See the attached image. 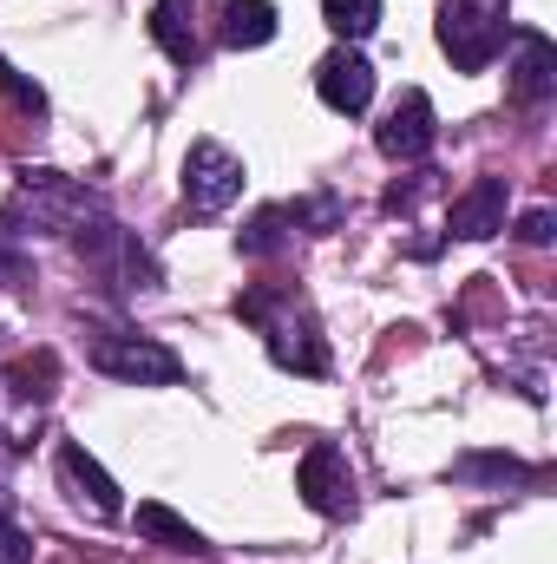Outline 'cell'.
<instances>
[{
  "label": "cell",
  "instance_id": "cell-1",
  "mask_svg": "<svg viewBox=\"0 0 557 564\" xmlns=\"http://www.w3.org/2000/svg\"><path fill=\"white\" fill-rule=\"evenodd\" d=\"M106 197L79 177H59V171H20V204H13V224H40L53 237H79L92 224H106Z\"/></svg>",
  "mask_w": 557,
  "mask_h": 564
},
{
  "label": "cell",
  "instance_id": "cell-2",
  "mask_svg": "<svg viewBox=\"0 0 557 564\" xmlns=\"http://www.w3.org/2000/svg\"><path fill=\"white\" fill-rule=\"evenodd\" d=\"M512 40L505 0H439V53L459 73H485Z\"/></svg>",
  "mask_w": 557,
  "mask_h": 564
},
{
  "label": "cell",
  "instance_id": "cell-3",
  "mask_svg": "<svg viewBox=\"0 0 557 564\" xmlns=\"http://www.w3.org/2000/svg\"><path fill=\"white\" fill-rule=\"evenodd\" d=\"M66 243H73V257H79L86 270H99L119 295H151V289L164 282L157 257L144 250L125 224H112V217H106V224H92V230H79V237H66Z\"/></svg>",
  "mask_w": 557,
  "mask_h": 564
},
{
  "label": "cell",
  "instance_id": "cell-4",
  "mask_svg": "<svg viewBox=\"0 0 557 564\" xmlns=\"http://www.w3.org/2000/svg\"><path fill=\"white\" fill-rule=\"evenodd\" d=\"M86 361H92L99 375L125 381V388H177V381H184L177 348H164V341H151V335H125V328H92Z\"/></svg>",
  "mask_w": 557,
  "mask_h": 564
},
{
  "label": "cell",
  "instance_id": "cell-5",
  "mask_svg": "<svg viewBox=\"0 0 557 564\" xmlns=\"http://www.w3.org/2000/svg\"><path fill=\"white\" fill-rule=\"evenodd\" d=\"M243 158L230 151V144L217 139H190L184 151V210L197 217V224H210V217H223L237 197H243Z\"/></svg>",
  "mask_w": 557,
  "mask_h": 564
},
{
  "label": "cell",
  "instance_id": "cell-6",
  "mask_svg": "<svg viewBox=\"0 0 557 564\" xmlns=\"http://www.w3.org/2000/svg\"><path fill=\"white\" fill-rule=\"evenodd\" d=\"M295 492L308 499V512L348 519V512H354V466H348V453H341L335 440H315V446L302 453V466H295Z\"/></svg>",
  "mask_w": 557,
  "mask_h": 564
},
{
  "label": "cell",
  "instance_id": "cell-7",
  "mask_svg": "<svg viewBox=\"0 0 557 564\" xmlns=\"http://www.w3.org/2000/svg\"><path fill=\"white\" fill-rule=\"evenodd\" d=\"M557 93V46L538 26H512V59H505V99L512 106H545Z\"/></svg>",
  "mask_w": 557,
  "mask_h": 564
},
{
  "label": "cell",
  "instance_id": "cell-8",
  "mask_svg": "<svg viewBox=\"0 0 557 564\" xmlns=\"http://www.w3.org/2000/svg\"><path fill=\"white\" fill-rule=\"evenodd\" d=\"M263 348L270 361L288 368V375H328V341H321V322L295 302H282L276 315L263 322Z\"/></svg>",
  "mask_w": 557,
  "mask_h": 564
},
{
  "label": "cell",
  "instance_id": "cell-9",
  "mask_svg": "<svg viewBox=\"0 0 557 564\" xmlns=\"http://www.w3.org/2000/svg\"><path fill=\"white\" fill-rule=\"evenodd\" d=\"M439 139V119H433V99L407 86L401 99H394V112L374 126V144H381V158H394V164H419L426 151Z\"/></svg>",
  "mask_w": 557,
  "mask_h": 564
},
{
  "label": "cell",
  "instance_id": "cell-10",
  "mask_svg": "<svg viewBox=\"0 0 557 564\" xmlns=\"http://www.w3.org/2000/svg\"><path fill=\"white\" fill-rule=\"evenodd\" d=\"M315 93H321V106H328V112L361 119V112L374 106V66H368V53L335 46V53L315 66Z\"/></svg>",
  "mask_w": 557,
  "mask_h": 564
},
{
  "label": "cell",
  "instance_id": "cell-11",
  "mask_svg": "<svg viewBox=\"0 0 557 564\" xmlns=\"http://www.w3.org/2000/svg\"><path fill=\"white\" fill-rule=\"evenodd\" d=\"M505 210H512V184H505V177H472V184L452 197V210H446V237L485 243V237L505 230Z\"/></svg>",
  "mask_w": 557,
  "mask_h": 564
},
{
  "label": "cell",
  "instance_id": "cell-12",
  "mask_svg": "<svg viewBox=\"0 0 557 564\" xmlns=\"http://www.w3.org/2000/svg\"><path fill=\"white\" fill-rule=\"evenodd\" d=\"M53 466H59V486L79 499V506H92V519H125V499H119V479L79 446V440H59V453H53Z\"/></svg>",
  "mask_w": 557,
  "mask_h": 564
},
{
  "label": "cell",
  "instance_id": "cell-13",
  "mask_svg": "<svg viewBox=\"0 0 557 564\" xmlns=\"http://www.w3.org/2000/svg\"><path fill=\"white\" fill-rule=\"evenodd\" d=\"M132 525H139V539L164 545V552H184V558H210V552H217V545H210L190 519H177V512H171V506H157V499H144Z\"/></svg>",
  "mask_w": 557,
  "mask_h": 564
},
{
  "label": "cell",
  "instance_id": "cell-14",
  "mask_svg": "<svg viewBox=\"0 0 557 564\" xmlns=\"http://www.w3.org/2000/svg\"><path fill=\"white\" fill-rule=\"evenodd\" d=\"M190 13H197V0H157V7H151V40H157V53L177 59V66H197V53H204Z\"/></svg>",
  "mask_w": 557,
  "mask_h": 564
},
{
  "label": "cell",
  "instance_id": "cell-15",
  "mask_svg": "<svg viewBox=\"0 0 557 564\" xmlns=\"http://www.w3.org/2000/svg\"><path fill=\"white\" fill-rule=\"evenodd\" d=\"M276 26V0H223V46H270Z\"/></svg>",
  "mask_w": 557,
  "mask_h": 564
},
{
  "label": "cell",
  "instance_id": "cell-16",
  "mask_svg": "<svg viewBox=\"0 0 557 564\" xmlns=\"http://www.w3.org/2000/svg\"><path fill=\"white\" fill-rule=\"evenodd\" d=\"M295 243V217H288V204H263L243 230H237V250L243 257H282Z\"/></svg>",
  "mask_w": 557,
  "mask_h": 564
},
{
  "label": "cell",
  "instance_id": "cell-17",
  "mask_svg": "<svg viewBox=\"0 0 557 564\" xmlns=\"http://www.w3.org/2000/svg\"><path fill=\"white\" fill-rule=\"evenodd\" d=\"M452 479H472V486H532L538 473L525 459H512V453H466V459H452Z\"/></svg>",
  "mask_w": 557,
  "mask_h": 564
},
{
  "label": "cell",
  "instance_id": "cell-18",
  "mask_svg": "<svg viewBox=\"0 0 557 564\" xmlns=\"http://www.w3.org/2000/svg\"><path fill=\"white\" fill-rule=\"evenodd\" d=\"M321 20H328V33H341L354 46L381 26V0H321Z\"/></svg>",
  "mask_w": 557,
  "mask_h": 564
},
{
  "label": "cell",
  "instance_id": "cell-19",
  "mask_svg": "<svg viewBox=\"0 0 557 564\" xmlns=\"http://www.w3.org/2000/svg\"><path fill=\"white\" fill-rule=\"evenodd\" d=\"M288 217H295V230H315V237H321V230H335V224L348 217V204H341L335 191H315V197H295Z\"/></svg>",
  "mask_w": 557,
  "mask_h": 564
},
{
  "label": "cell",
  "instance_id": "cell-20",
  "mask_svg": "<svg viewBox=\"0 0 557 564\" xmlns=\"http://www.w3.org/2000/svg\"><path fill=\"white\" fill-rule=\"evenodd\" d=\"M0 93H7V99H13L20 112H33V119L46 112V93H40V86H33V79H26V73L13 66V59H0Z\"/></svg>",
  "mask_w": 557,
  "mask_h": 564
},
{
  "label": "cell",
  "instance_id": "cell-21",
  "mask_svg": "<svg viewBox=\"0 0 557 564\" xmlns=\"http://www.w3.org/2000/svg\"><path fill=\"white\" fill-rule=\"evenodd\" d=\"M551 237H557V217H551V210H545V204L518 217V243H532V250H545Z\"/></svg>",
  "mask_w": 557,
  "mask_h": 564
},
{
  "label": "cell",
  "instance_id": "cell-22",
  "mask_svg": "<svg viewBox=\"0 0 557 564\" xmlns=\"http://www.w3.org/2000/svg\"><path fill=\"white\" fill-rule=\"evenodd\" d=\"M426 177H433V171H419V177H407V184H394V191L381 197V204H387V217H407V210H414L419 197H426Z\"/></svg>",
  "mask_w": 557,
  "mask_h": 564
},
{
  "label": "cell",
  "instance_id": "cell-23",
  "mask_svg": "<svg viewBox=\"0 0 557 564\" xmlns=\"http://www.w3.org/2000/svg\"><path fill=\"white\" fill-rule=\"evenodd\" d=\"M26 558H33V539L0 512V564H26Z\"/></svg>",
  "mask_w": 557,
  "mask_h": 564
},
{
  "label": "cell",
  "instance_id": "cell-24",
  "mask_svg": "<svg viewBox=\"0 0 557 564\" xmlns=\"http://www.w3.org/2000/svg\"><path fill=\"white\" fill-rule=\"evenodd\" d=\"M26 276H33V263H26L13 243H0V289H20Z\"/></svg>",
  "mask_w": 557,
  "mask_h": 564
},
{
  "label": "cell",
  "instance_id": "cell-25",
  "mask_svg": "<svg viewBox=\"0 0 557 564\" xmlns=\"http://www.w3.org/2000/svg\"><path fill=\"white\" fill-rule=\"evenodd\" d=\"M0 512H7V506H0Z\"/></svg>",
  "mask_w": 557,
  "mask_h": 564
}]
</instances>
